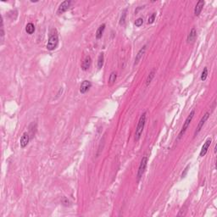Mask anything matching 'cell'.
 Segmentation results:
<instances>
[{
  "label": "cell",
  "mask_w": 217,
  "mask_h": 217,
  "mask_svg": "<svg viewBox=\"0 0 217 217\" xmlns=\"http://www.w3.org/2000/svg\"><path fill=\"white\" fill-rule=\"evenodd\" d=\"M204 4H205V2H204V1H199V2L197 3V4H196V6H195V9H194L195 16H199V15H200V13H201V11H202L203 8V6H204Z\"/></svg>",
  "instance_id": "cell-11"
},
{
  "label": "cell",
  "mask_w": 217,
  "mask_h": 217,
  "mask_svg": "<svg viewBox=\"0 0 217 217\" xmlns=\"http://www.w3.org/2000/svg\"><path fill=\"white\" fill-rule=\"evenodd\" d=\"M211 142H212V140H211V138H209L206 142H204V144H203V146L202 147V149L200 151V157H203L205 154H206V153L208 152V149H209V148H210V144H211Z\"/></svg>",
  "instance_id": "cell-9"
},
{
  "label": "cell",
  "mask_w": 217,
  "mask_h": 217,
  "mask_svg": "<svg viewBox=\"0 0 217 217\" xmlns=\"http://www.w3.org/2000/svg\"><path fill=\"white\" fill-rule=\"evenodd\" d=\"M154 75H155V71H154V70H152V71L149 73V75H148L147 80H146V86H147V87L151 83L152 80H153V78L154 77Z\"/></svg>",
  "instance_id": "cell-18"
},
{
  "label": "cell",
  "mask_w": 217,
  "mask_h": 217,
  "mask_svg": "<svg viewBox=\"0 0 217 217\" xmlns=\"http://www.w3.org/2000/svg\"><path fill=\"white\" fill-rule=\"evenodd\" d=\"M194 114H195V110H192V111H191V113L189 114V115L187 116V118L186 119V120H185L184 124H183V127H182L181 130V132H180L179 137H178V138H181V137L183 136V134L185 133V132L187 131V129L188 128L189 125H190V123H191V121H192L193 118H194Z\"/></svg>",
  "instance_id": "cell-3"
},
{
  "label": "cell",
  "mask_w": 217,
  "mask_h": 217,
  "mask_svg": "<svg viewBox=\"0 0 217 217\" xmlns=\"http://www.w3.org/2000/svg\"><path fill=\"white\" fill-rule=\"evenodd\" d=\"M209 117H210V113L207 112L205 113L204 115H203V116L202 117V119L200 120L199 121V125H198V127H197V129H196V131H195L194 132V137H196L197 135L199 133V132L202 130L203 127V125L205 124V122L207 121V120L209 119Z\"/></svg>",
  "instance_id": "cell-5"
},
{
  "label": "cell",
  "mask_w": 217,
  "mask_h": 217,
  "mask_svg": "<svg viewBox=\"0 0 217 217\" xmlns=\"http://www.w3.org/2000/svg\"><path fill=\"white\" fill-rule=\"evenodd\" d=\"M207 76H208V69L205 67L203 69V70L202 74H201V77H200L201 81H205L206 78H207Z\"/></svg>",
  "instance_id": "cell-20"
},
{
  "label": "cell",
  "mask_w": 217,
  "mask_h": 217,
  "mask_svg": "<svg viewBox=\"0 0 217 217\" xmlns=\"http://www.w3.org/2000/svg\"><path fill=\"white\" fill-rule=\"evenodd\" d=\"M91 64H92V59L90 56H86L85 59L83 61V64H82V69L83 70H88L91 66Z\"/></svg>",
  "instance_id": "cell-12"
},
{
  "label": "cell",
  "mask_w": 217,
  "mask_h": 217,
  "mask_svg": "<svg viewBox=\"0 0 217 217\" xmlns=\"http://www.w3.org/2000/svg\"><path fill=\"white\" fill-rule=\"evenodd\" d=\"M92 87V83H90L89 81H84L83 83L81 84V88H80V92L81 93H86L88 90L91 88Z\"/></svg>",
  "instance_id": "cell-10"
},
{
  "label": "cell",
  "mask_w": 217,
  "mask_h": 217,
  "mask_svg": "<svg viewBox=\"0 0 217 217\" xmlns=\"http://www.w3.org/2000/svg\"><path fill=\"white\" fill-rule=\"evenodd\" d=\"M145 122H146V112H144L141 115L139 121L137 123V126L136 128V132H135V141H138L141 137L143 131V128L145 126Z\"/></svg>",
  "instance_id": "cell-1"
},
{
  "label": "cell",
  "mask_w": 217,
  "mask_h": 217,
  "mask_svg": "<svg viewBox=\"0 0 217 217\" xmlns=\"http://www.w3.org/2000/svg\"><path fill=\"white\" fill-rule=\"evenodd\" d=\"M196 38H197V31L195 30V28H193L187 36V43H193L195 41Z\"/></svg>",
  "instance_id": "cell-13"
},
{
  "label": "cell",
  "mask_w": 217,
  "mask_h": 217,
  "mask_svg": "<svg viewBox=\"0 0 217 217\" xmlns=\"http://www.w3.org/2000/svg\"><path fill=\"white\" fill-rule=\"evenodd\" d=\"M116 78H117V74H116V72L113 71L112 73L110 74V78H109V84H110V85H113L114 83H115Z\"/></svg>",
  "instance_id": "cell-16"
},
{
  "label": "cell",
  "mask_w": 217,
  "mask_h": 217,
  "mask_svg": "<svg viewBox=\"0 0 217 217\" xmlns=\"http://www.w3.org/2000/svg\"><path fill=\"white\" fill-rule=\"evenodd\" d=\"M105 24L101 25V26L97 28V31H96V38H97V39H100V38H102L103 33H104V31H105Z\"/></svg>",
  "instance_id": "cell-14"
},
{
  "label": "cell",
  "mask_w": 217,
  "mask_h": 217,
  "mask_svg": "<svg viewBox=\"0 0 217 217\" xmlns=\"http://www.w3.org/2000/svg\"><path fill=\"white\" fill-rule=\"evenodd\" d=\"M147 164H148V157H143L142 158V161L140 163V165L138 167V171H137V180L141 179L143 174L145 172V170H146V167H147Z\"/></svg>",
  "instance_id": "cell-4"
},
{
  "label": "cell",
  "mask_w": 217,
  "mask_h": 217,
  "mask_svg": "<svg viewBox=\"0 0 217 217\" xmlns=\"http://www.w3.org/2000/svg\"><path fill=\"white\" fill-rule=\"evenodd\" d=\"M26 31L27 34H29V35L33 34L34 31H35V26H34V25H33L32 23H28V24L26 25Z\"/></svg>",
  "instance_id": "cell-15"
},
{
  "label": "cell",
  "mask_w": 217,
  "mask_h": 217,
  "mask_svg": "<svg viewBox=\"0 0 217 217\" xmlns=\"http://www.w3.org/2000/svg\"><path fill=\"white\" fill-rule=\"evenodd\" d=\"M70 4H71V1L70 0H66V1H64L60 4V5L58 8V10H57V14L61 15L63 13H65L66 10H68V9L70 6Z\"/></svg>",
  "instance_id": "cell-6"
},
{
  "label": "cell",
  "mask_w": 217,
  "mask_h": 217,
  "mask_svg": "<svg viewBox=\"0 0 217 217\" xmlns=\"http://www.w3.org/2000/svg\"><path fill=\"white\" fill-rule=\"evenodd\" d=\"M29 141H30V137H29V134L27 132H25L23 133V135L21 137V141H20V144H21V148H26L27 146V144L29 143Z\"/></svg>",
  "instance_id": "cell-7"
},
{
  "label": "cell",
  "mask_w": 217,
  "mask_h": 217,
  "mask_svg": "<svg viewBox=\"0 0 217 217\" xmlns=\"http://www.w3.org/2000/svg\"><path fill=\"white\" fill-rule=\"evenodd\" d=\"M127 9H125V10H124V12L122 13V15H121V17H120V26H123V25L125 24V21H126V17H127Z\"/></svg>",
  "instance_id": "cell-19"
},
{
  "label": "cell",
  "mask_w": 217,
  "mask_h": 217,
  "mask_svg": "<svg viewBox=\"0 0 217 217\" xmlns=\"http://www.w3.org/2000/svg\"><path fill=\"white\" fill-rule=\"evenodd\" d=\"M104 61H105V57H104V54L103 53H100L99 56H98V59H97V67L99 69L103 67L104 65Z\"/></svg>",
  "instance_id": "cell-17"
},
{
  "label": "cell",
  "mask_w": 217,
  "mask_h": 217,
  "mask_svg": "<svg viewBox=\"0 0 217 217\" xmlns=\"http://www.w3.org/2000/svg\"><path fill=\"white\" fill-rule=\"evenodd\" d=\"M188 167H189V165H187V168L185 169V172L182 173V177H184V176H185V175H186V173L187 172V169H188Z\"/></svg>",
  "instance_id": "cell-24"
},
{
  "label": "cell",
  "mask_w": 217,
  "mask_h": 217,
  "mask_svg": "<svg viewBox=\"0 0 217 217\" xmlns=\"http://www.w3.org/2000/svg\"><path fill=\"white\" fill-rule=\"evenodd\" d=\"M145 51H146V45H144L142 48L138 51L137 54L136 55V58H135V60H134V64H133V65H134V66L135 65H137L139 63V61H140L141 59L142 58L143 54L145 53Z\"/></svg>",
  "instance_id": "cell-8"
},
{
  "label": "cell",
  "mask_w": 217,
  "mask_h": 217,
  "mask_svg": "<svg viewBox=\"0 0 217 217\" xmlns=\"http://www.w3.org/2000/svg\"><path fill=\"white\" fill-rule=\"evenodd\" d=\"M155 17H156V13H153L152 15L150 16L149 18V20H148V23H149V24H153L154 21V20H155Z\"/></svg>",
  "instance_id": "cell-23"
},
{
  "label": "cell",
  "mask_w": 217,
  "mask_h": 217,
  "mask_svg": "<svg viewBox=\"0 0 217 217\" xmlns=\"http://www.w3.org/2000/svg\"><path fill=\"white\" fill-rule=\"evenodd\" d=\"M59 44V37L57 34H53L51 35L49 38H48V43H47V48L48 50L49 51H52L54 50Z\"/></svg>",
  "instance_id": "cell-2"
},
{
  "label": "cell",
  "mask_w": 217,
  "mask_h": 217,
  "mask_svg": "<svg viewBox=\"0 0 217 217\" xmlns=\"http://www.w3.org/2000/svg\"><path fill=\"white\" fill-rule=\"evenodd\" d=\"M4 35H5V32H4V21L2 19V21H1V41H2V44L4 43Z\"/></svg>",
  "instance_id": "cell-21"
},
{
  "label": "cell",
  "mask_w": 217,
  "mask_h": 217,
  "mask_svg": "<svg viewBox=\"0 0 217 217\" xmlns=\"http://www.w3.org/2000/svg\"><path fill=\"white\" fill-rule=\"evenodd\" d=\"M142 24H143V19H142V18H138V19H137L136 21H135V26H137V27H140Z\"/></svg>",
  "instance_id": "cell-22"
}]
</instances>
